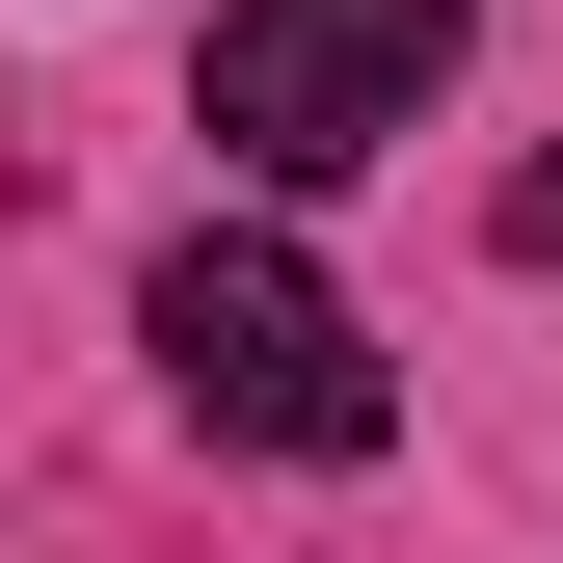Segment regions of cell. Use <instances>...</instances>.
<instances>
[{"mask_svg": "<svg viewBox=\"0 0 563 563\" xmlns=\"http://www.w3.org/2000/svg\"><path fill=\"white\" fill-rule=\"evenodd\" d=\"M134 322H162V402H188V430H242V456H322V483H349V456L402 430L376 322H349L296 242H162V296H134Z\"/></svg>", "mask_w": 563, "mask_h": 563, "instance_id": "1", "label": "cell"}, {"mask_svg": "<svg viewBox=\"0 0 563 563\" xmlns=\"http://www.w3.org/2000/svg\"><path fill=\"white\" fill-rule=\"evenodd\" d=\"M456 27H483V0H216V81H188V108H216L242 188H349V162L430 134Z\"/></svg>", "mask_w": 563, "mask_h": 563, "instance_id": "2", "label": "cell"}, {"mask_svg": "<svg viewBox=\"0 0 563 563\" xmlns=\"http://www.w3.org/2000/svg\"><path fill=\"white\" fill-rule=\"evenodd\" d=\"M510 268H563V162H510Z\"/></svg>", "mask_w": 563, "mask_h": 563, "instance_id": "3", "label": "cell"}]
</instances>
